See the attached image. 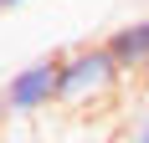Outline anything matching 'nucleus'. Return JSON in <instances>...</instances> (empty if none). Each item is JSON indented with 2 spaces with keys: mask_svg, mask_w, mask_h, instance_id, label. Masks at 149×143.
I'll use <instances>...</instances> for the list:
<instances>
[{
  "mask_svg": "<svg viewBox=\"0 0 149 143\" xmlns=\"http://www.w3.org/2000/svg\"><path fill=\"white\" fill-rule=\"evenodd\" d=\"M123 82V67L113 61L103 41L93 46H72V51H62V82H57V107H98L118 92Z\"/></svg>",
  "mask_w": 149,
  "mask_h": 143,
  "instance_id": "1",
  "label": "nucleus"
},
{
  "mask_svg": "<svg viewBox=\"0 0 149 143\" xmlns=\"http://www.w3.org/2000/svg\"><path fill=\"white\" fill-rule=\"evenodd\" d=\"M57 82H62V51L15 67L10 82L0 87L5 113H10V118H36V113H46V107H57Z\"/></svg>",
  "mask_w": 149,
  "mask_h": 143,
  "instance_id": "2",
  "label": "nucleus"
},
{
  "mask_svg": "<svg viewBox=\"0 0 149 143\" xmlns=\"http://www.w3.org/2000/svg\"><path fill=\"white\" fill-rule=\"evenodd\" d=\"M103 46L113 51V61L123 67V77H144V72H149V15L123 21Z\"/></svg>",
  "mask_w": 149,
  "mask_h": 143,
  "instance_id": "3",
  "label": "nucleus"
},
{
  "mask_svg": "<svg viewBox=\"0 0 149 143\" xmlns=\"http://www.w3.org/2000/svg\"><path fill=\"white\" fill-rule=\"evenodd\" d=\"M123 143H149V107L139 113V123H134V133H129Z\"/></svg>",
  "mask_w": 149,
  "mask_h": 143,
  "instance_id": "4",
  "label": "nucleus"
},
{
  "mask_svg": "<svg viewBox=\"0 0 149 143\" xmlns=\"http://www.w3.org/2000/svg\"><path fill=\"white\" fill-rule=\"evenodd\" d=\"M5 118H10V113H5V97H0V123H5Z\"/></svg>",
  "mask_w": 149,
  "mask_h": 143,
  "instance_id": "5",
  "label": "nucleus"
},
{
  "mask_svg": "<svg viewBox=\"0 0 149 143\" xmlns=\"http://www.w3.org/2000/svg\"><path fill=\"white\" fill-rule=\"evenodd\" d=\"M5 5H26V0H5Z\"/></svg>",
  "mask_w": 149,
  "mask_h": 143,
  "instance_id": "6",
  "label": "nucleus"
}]
</instances>
